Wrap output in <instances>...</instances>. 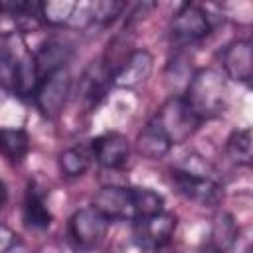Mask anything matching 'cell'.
I'll return each mask as SVG.
<instances>
[{"label":"cell","mask_w":253,"mask_h":253,"mask_svg":"<svg viewBox=\"0 0 253 253\" xmlns=\"http://www.w3.org/2000/svg\"><path fill=\"white\" fill-rule=\"evenodd\" d=\"M109 219H138L162 211L164 198L150 188L105 186L97 192L95 204Z\"/></svg>","instance_id":"6da1fadb"},{"label":"cell","mask_w":253,"mask_h":253,"mask_svg":"<svg viewBox=\"0 0 253 253\" xmlns=\"http://www.w3.org/2000/svg\"><path fill=\"white\" fill-rule=\"evenodd\" d=\"M172 182L184 198L200 206H217L223 198V186L215 180L211 166L198 154H188L172 168Z\"/></svg>","instance_id":"7a4b0ae2"},{"label":"cell","mask_w":253,"mask_h":253,"mask_svg":"<svg viewBox=\"0 0 253 253\" xmlns=\"http://www.w3.org/2000/svg\"><path fill=\"white\" fill-rule=\"evenodd\" d=\"M186 105L192 109V113L200 121L215 119L223 113L227 103V85L225 77L211 67L200 69L192 81L188 83L186 95L182 97Z\"/></svg>","instance_id":"3957f363"},{"label":"cell","mask_w":253,"mask_h":253,"mask_svg":"<svg viewBox=\"0 0 253 253\" xmlns=\"http://www.w3.org/2000/svg\"><path fill=\"white\" fill-rule=\"evenodd\" d=\"M150 121L164 132V136L170 140L172 146L186 142L202 123L182 97L168 99Z\"/></svg>","instance_id":"277c9868"},{"label":"cell","mask_w":253,"mask_h":253,"mask_svg":"<svg viewBox=\"0 0 253 253\" xmlns=\"http://www.w3.org/2000/svg\"><path fill=\"white\" fill-rule=\"evenodd\" d=\"M109 217L95 206L77 210L69 219V235L77 247L91 249L103 241L109 229Z\"/></svg>","instance_id":"5b68a950"},{"label":"cell","mask_w":253,"mask_h":253,"mask_svg":"<svg viewBox=\"0 0 253 253\" xmlns=\"http://www.w3.org/2000/svg\"><path fill=\"white\" fill-rule=\"evenodd\" d=\"M211 30L210 16L196 4H182L170 24V36L178 45H190L204 40Z\"/></svg>","instance_id":"8992f818"},{"label":"cell","mask_w":253,"mask_h":253,"mask_svg":"<svg viewBox=\"0 0 253 253\" xmlns=\"http://www.w3.org/2000/svg\"><path fill=\"white\" fill-rule=\"evenodd\" d=\"M176 223H178L176 215L166 213V211L138 217V219H134V225H132V239L136 245H140L144 249L162 247L172 237Z\"/></svg>","instance_id":"52a82bcc"},{"label":"cell","mask_w":253,"mask_h":253,"mask_svg":"<svg viewBox=\"0 0 253 253\" xmlns=\"http://www.w3.org/2000/svg\"><path fill=\"white\" fill-rule=\"evenodd\" d=\"M69 89H71V75L63 67L40 81L34 99L45 117H57L65 107Z\"/></svg>","instance_id":"ba28073f"},{"label":"cell","mask_w":253,"mask_h":253,"mask_svg":"<svg viewBox=\"0 0 253 253\" xmlns=\"http://www.w3.org/2000/svg\"><path fill=\"white\" fill-rule=\"evenodd\" d=\"M30 55L22 36L6 34L0 38V85L8 91H16L20 69Z\"/></svg>","instance_id":"9c48e42d"},{"label":"cell","mask_w":253,"mask_h":253,"mask_svg":"<svg viewBox=\"0 0 253 253\" xmlns=\"http://www.w3.org/2000/svg\"><path fill=\"white\" fill-rule=\"evenodd\" d=\"M91 154L105 168H123L128 162V140L121 132H105L91 140Z\"/></svg>","instance_id":"30bf717a"},{"label":"cell","mask_w":253,"mask_h":253,"mask_svg":"<svg viewBox=\"0 0 253 253\" xmlns=\"http://www.w3.org/2000/svg\"><path fill=\"white\" fill-rule=\"evenodd\" d=\"M152 65H154V57L146 49H136L121 63V67L113 73L111 81L121 89H134L150 77Z\"/></svg>","instance_id":"8fae6325"},{"label":"cell","mask_w":253,"mask_h":253,"mask_svg":"<svg viewBox=\"0 0 253 253\" xmlns=\"http://www.w3.org/2000/svg\"><path fill=\"white\" fill-rule=\"evenodd\" d=\"M223 69L233 81L247 83L253 75V47L249 40L231 42L221 55Z\"/></svg>","instance_id":"7c38bea8"},{"label":"cell","mask_w":253,"mask_h":253,"mask_svg":"<svg viewBox=\"0 0 253 253\" xmlns=\"http://www.w3.org/2000/svg\"><path fill=\"white\" fill-rule=\"evenodd\" d=\"M67 57H69V47L63 42H59V40H47L38 49V53L34 55L36 67H38V73H40V81L43 77L51 75L53 71L63 69Z\"/></svg>","instance_id":"4fadbf2b"},{"label":"cell","mask_w":253,"mask_h":253,"mask_svg":"<svg viewBox=\"0 0 253 253\" xmlns=\"http://www.w3.org/2000/svg\"><path fill=\"white\" fill-rule=\"evenodd\" d=\"M24 221L28 227H34V229H47L51 225V211L47 210L43 194L40 192V188H36V184H30L26 192Z\"/></svg>","instance_id":"5bb4252c"},{"label":"cell","mask_w":253,"mask_h":253,"mask_svg":"<svg viewBox=\"0 0 253 253\" xmlns=\"http://www.w3.org/2000/svg\"><path fill=\"white\" fill-rule=\"evenodd\" d=\"M237 233H239V229H237L233 215L227 211H217L213 217V223H211V233H210L213 249L217 253H227L235 245Z\"/></svg>","instance_id":"9a60e30c"},{"label":"cell","mask_w":253,"mask_h":253,"mask_svg":"<svg viewBox=\"0 0 253 253\" xmlns=\"http://www.w3.org/2000/svg\"><path fill=\"white\" fill-rule=\"evenodd\" d=\"M170 148L172 144L164 136V132L152 121H148L142 132L138 134V150L148 158H162Z\"/></svg>","instance_id":"2e32d148"},{"label":"cell","mask_w":253,"mask_h":253,"mask_svg":"<svg viewBox=\"0 0 253 253\" xmlns=\"http://www.w3.org/2000/svg\"><path fill=\"white\" fill-rule=\"evenodd\" d=\"M30 138L22 128H0V154L12 162H22L28 154Z\"/></svg>","instance_id":"e0dca14e"},{"label":"cell","mask_w":253,"mask_h":253,"mask_svg":"<svg viewBox=\"0 0 253 253\" xmlns=\"http://www.w3.org/2000/svg\"><path fill=\"white\" fill-rule=\"evenodd\" d=\"M91 158H93L91 150H87L83 146H71L59 154V168L65 176H71V178L81 176L87 172Z\"/></svg>","instance_id":"ac0fdd59"},{"label":"cell","mask_w":253,"mask_h":253,"mask_svg":"<svg viewBox=\"0 0 253 253\" xmlns=\"http://www.w3.org/2000/svg\"><path fill=\"white\" fill-rule=\"evenodd\" d=\"M227 156L241 166L251 164V128H239L233 130L225 144Z\"/></svg>","instance_id":"d6986e66"},{"label":"cell","mask_w":253,"mask_h":253,"mask_svg":"<svg viewBox=\"0 0 253 253\" xmlns=\"http://www.w3.org/2000/svg\"><path fill=\"white\" fill-rule=\"evenodd\" d=\"M75 4H77V2H67V0L42 2V8H40V12H42V20H45L47 24H53V26L71 24Z\"/></svg>","instance_id":"ffe728a7"},{"label":"cell","mask_w":253,"mask_h":253,"mask_svg":"<svg viewBox=\"0 0 253 253\" xmlns=\"http://www.w3.org/2000/svg\"><path fill=\"white\" fill-rule=\"evenodd\" d=\"M125 8L123 2H93V12H91V24H99V26H105L109 22H113L121 10Z\"/></svg>","instance_id":"44dd1931"},{"label":"cell","mask_w":253,"mask_h":253,"mask_svg":"<svg viewBox=\"0 0 253 253\" xmlns=\"http://www.w3.org/2000/svg\"><path fill=\"white\" fill-rule=\"evenodd\" d=\"M14 243H16V233L8 225L0 223V253H8L14 247Z\"/></svg>","instance_id":"7402d4cb"},{"label":"cell","mask_w":253,"mask_h":253,"mask_svg":"<svg viewBox=\"0 0 253 253\" xmlns=\"http://www.w3.org/2000/svg\"><path fill=\"white\" fill-rule=\"evenodd\" d=\"M6 200H8V188H6L4 180L0 178V208L6 204Z\"/></svg>","instance_id":"603a6c76"},{"label":"cell","mask_w":253,"mask_h":253,"mask_svg":"<svg viewBox=\"0 0 253 253\" xmlns=\"http://www.w3.org/2000/svg\"><path fill=\"white\" fill-rule=\"evenodd\" d=\"M2 10H4V4H0V12H2Z\"/></svg>","instance_id":"cb8c5ba5"}]
</instances>
